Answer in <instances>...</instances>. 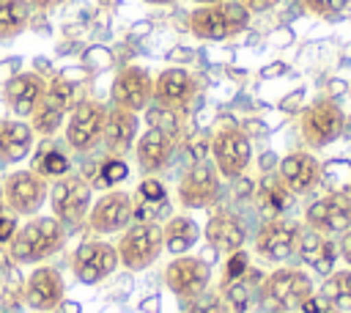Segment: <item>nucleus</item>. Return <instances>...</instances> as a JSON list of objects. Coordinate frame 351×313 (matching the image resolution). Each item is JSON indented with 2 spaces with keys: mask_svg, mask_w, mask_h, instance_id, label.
I'll use <instances>...</instances> for the list:
<instances>
[{
  "mask_svg": "<svg viewBox=\"0 0 351 313\" xmlns=\"http://www.w3.org/2000/svg\"><path fill=\"white\" fill-rule=\"evenodd\" d=\"M33 126L25 118H0V162H19L33 148Z\"/></svg>",
  "mask_w": 351,
  "mask_h": 313,
  "instance_id": "b1692460",
  "label": "nucleus"
},
{
  "mask_svg": "<svg viewBox=\"0 0 351 313\" xmlns=\"http://www.w3.org/2000/svg\"><path fill=\"white\" fill-rule=\"evenodd\" d=\"M189 33L203 41H225L239 36L250 25V11L239 0H225L214 5H197L189 14Z\"/></svg>",
  "mask_w": 351,
  "mask_h": 313,
  "instance_id": "7ed1b4c3",
  "label": "nucleus"
},
{
  "mask_svg": "<svg viewBox=\"0 0 351 313\" xmlns=\"http://www.w3.org/2000/svg\"><path fill=\"white\" fill-rule=\"evenodd\" d=\"M318 294L337 313H351V269H332Z\"/></svg>",
  "mask_w": 351,
  "mask_h": 313,
  "instance_id": "cd10ccee",
  "label": "nucleus"
},
{
  "mask_svg": "<svg viewBox=\"0 0 351 313\" xmlns=\"http://www.w3.org/2000/svg\"><path fill=\"white\" fill-rule=\"evenodd\" d=\"M211 162L219 170L222 178H241L244 170L252 162V143L250 135L233 124V121H222L214 132H211Z\"/></svg>",
  "mask_w": 351,
  "mask_h": 313,
  "instance_id": "20e7f679",
  "label": "nucleus"
},
{
  "mask_svg": "<svg viewBox=\"0 0 351 313\" xmlns=\"http://www.w3.org/2000/svg\"><path fill=\"white\" fill-rule=\"evenodd\" d=\"M208 280H211V269L203 258L197 255H178L167 264L165 269V283L167 288L181 297V299H197L200 294H206L208 288Z\"/></svg>",
  "mask_w": 351,
  "mask_h": 313,
  "instance_id": "dca6fc26",
  "label": "nucleus"
},
{
  "mask_svg": "<svg viewBox=\"0 0 351 313\" xmlns=\"http://www.w3.org/2000/svg\"><path fill=\"white\" fill-rule=\"evenodd\" d=\"M63 121H66V113L49 107L47 102H38V107H36L33 115H30V126H33V132L41 135V137L55 135V132L63 126Z\"/></svg>",
  "mask_w": 351,
  "mask_h": 313,
  "instance_id": "7c9ffc66",
  "label": "nucleus"
},
{
  "mask_svg": "<svg viewBox=\"0 0 351 313\" xmlns=\"http://www.w3.org/2000/svg\"><path fill=\"white\" fill-rule=\"evenodd\" d=\"M104 118L107 107L96 99H80L71 113L66 115V143L77 154H88L99 146L101 132H104Z\"/></svg>",
  "mask_w": 351,
  "mask_h": 313,
  "instance_id": "6e6552de",
  "label": "nucleus"
},
{
  "mask_svg": "<svg viewBox=\"0 0 351 313\" xmlns=\"http://www.w3.org/2000/svg\"><path fill=\"white\" fill-rule=\"evenodd\" d=\"M200 91V82L192 71L181 69V66H170V69H162L156 77H154V102L165 110H173V113H184L189 110V104L195 102Z\"/></svg>",
  "mask_w": 351,
  "mask_h": 313,
  "instance_id": "ddd939ff",
  "label": "nucleus"
},
{
  "mask_svg": "<svg viewBox=\"0 0 351 313\" xmlns=\"http://www.w3.org/2000/svg\"><path fill=\"white\" fill-rule=\"evenodd\" d=\"M343 126H346V113L329 96L313 99L299 113V132H302V140L310 148H324V146L335 143L340 137Z\"/></svg>",
  "mask_w": 351,
  "mask_h": 313,
  "instance_id": "39448f33",
  "label": "nucleus"
},
{
  "mask_svg": "<svg viewBox=\"0 0 351 313\" xmlns=\"http://www.w3.org/2000/svg\"><path fill=\"white\" fill-rule=\"evenodd\" d=\"M299 258L318 275H329L335 269V261H337V244L324 236V233H315V231H302V239H299Z\"/></svg>",
  "mask_w": 351,
  "mask_h": 313,
  "instance_id": "393cba45",
  "label": "nucleus"
},
{
  "mask_svg": "<svg viewBox=\"0 0 351 313\" xmlns=\"http://www.w3.org/2000/svg\"><path fill=\"white\" fill-rule=\"evenodd\" d=\"M200 236V228L192 217L186 214H176L170 217L165 225H162V242H165V250L173 253V255H184L189 247H195Z\"/></svg>",
  "mask_w": 351,
  "mask_h": 313,
  "instance_id": "a878e982",
  "label": "nucleus"
},
{
  "mask_svg": "<svg viewBox=\"0 0 351 313\" xmlns=\"http://www.w3.org/2000/svg\"><path fill=\"white\" fill-rule=\"evenodd\" d=\"M304 225L315 233L335 236L351 228V192H326L304 209Z\"/></svg>",
  "mask_w": 351,
  "mask_h": 313,
  "instance_id": "f8f14e48",
  "label": "nucleus"
},
{
  "mask_svg": "<svg viewBox=\"0 0 351 313\" xmlns=\"http://www.w3.org/2000/svg\"><path fill=\"white\" fill-rule=\"evenodd\" d=\"M126 173H129V165L123 162V156H110V159L101 162V167H99V181H96V184L112 189L118 181L126 178Z\"/></svg>",
  "mask_w": 351,
  "mask_h": 313,
  "instance_id": "72a5a7b5",
  "label": "nucleus"
},
{
  "mask_svg": "<svg viewBox=\"0 0 351 313\" xmlns=\"http://www.w3.org/2000/svg\"><path fill=\"white\" fill-rule=\"evenodd\" d=\"M63 294H66V283H63V275L55 269V266H36L27 280H25V288H22V297H25V305L38 310V313H49L55 308H60L63 302Z\"/></svg>",
  "mask_w": 351,
  "mask_h": 313,
  "instance_id": "a211bd4d",
  "label": "nucleus"
},
{
  "mask_svg": "<svg viewBox=\"0 0 351 313\" xmlns=\"http://www.w3.org/2000/svg\"><path fill=\"white\" fill-rule=\"evenodd\" d=\"M47 80L38 71H19L5 82V104L16 118H30L44 99Z\"/></svg>",
  "mask_w": 351,
  "mask_h": 313,
  "instance_id": "aec40b11",
  "label": "nucleus"
},
{
  "mask_svg": "<svg viewBox=\"0 0 351 313\" xmlns=\"http://www.w3.org/2000/svg\"><path fill=\"white\" fill-rule=\"evenodd\" d=\"M244 239H247V228H244L241 217H236L230 211H217V214L208 217V222H206V242L214 250L230 255V253L244 247Z\"/></svg>",
  "mask_w": 351,
  "mask_h": 313,
  "instance_id": "5701e85b",
  "label": "nucleus"
},
{
  "mask_svg": "<svg viewBox=\"0 0 351 313\" xmlns=\"http://www.w3.org/2000/svg\"><path fill=\"white\" fill-rule=\"evenodd\" d=\"M167 198H145L140 192L132 195V220L137 222H159L167 214Z\"/></svg>",
  "mask_w": 351,
  "mask_h": 313,
  "instance_id": "c756f323",
  "label": "nucleus"
},
{
  "mask_svg": "<svg viewBox=\"0 0 351 313\" xmlns=\"http://www.w3.org/2000/svg\"><path fill=\"white\" fill-rule=\"evenodd\" d=\"M118 250L115 244L110 242H101V239H90V242H82L74 255H71V272L80 283L85 286H93V283H101L104 277H110L115 269H118Z\"/></svg>",
  "mask_w": 351,
  "mask_h": 313,
  "instance_id": "9b49d317",
  "label": "nucleus"
},
{
  "mask_svg": "<svg viewBox=\"0 0 351 313\" xmlns=\"http://www.w3.org/2000/svg\"><path fill=\"white\" fill-rule=\"evenodd\" d=\"M299 3L307 14H315V16H337L348 5V0H299Z\"/></svg>",
  "mask_w": 351,
  "mask_h": 313,
  "instance_id": "e433bc0d",
  "label": "nucleus"
},
{
  "mask_svg": "<svg viewBox=\"0 0 351 313\" xmlns=\"http://www.w3.org/2000/svg\"><path fill=\"white\" fill-rule=\"evenodd\" d=\"M148 126H154V129H162V132H167V135H173V137H178V113H173V110H165V107H151L148 110Z\"/></svg>",
  "mask_w": 351,
  "mask_h": 313,
  "instance_id": "f704fd0d",
  "label": "nucleus"
},
{
  "mask_svg": "<svg viewBox=\"0 0 351 313\" xmlns=\"http://www.w3.org/2000/svg\"><path fill=\"white\" fill-rule=\"evenodd\" d=\"M310 294H315L313 277L296 266H280V269L269 272L258 288L261 305L269 313H293Z\"/></svg>",
  "mask_w": 351,
  "mask_h": 313,
  "instance_id": "f03ea898",
  "label": "nucleus"
},
{
  "mask_svg": "<svg viewBox=\"0 0 351 313\" xmlns=\"http://www.w3.org/2000/svg\"><path fill=\"white\" fill-rule=\"evenodd\" d=\"M337 255L351 266V228H348V231H343L340 244H337Z\"/></svg>",
  "mask_w": 351,
  "mask_h": 313,
  "instance_id": "ea45409f",
  "label": "nucleus"
},
{
  "mask_svg": "<svg viewBox=\"0 0 351 313\" xmlns=\"http://www.w3.org/2000/svg\"><path fill=\"white\" fill-rule=\"evenodd\" d=\"M192 3H197V5H214V3H225V0H192Z\"/></svg>",
  "mask_w": 351,
  "mask_h": 313,
  "instance_id": "37998d69",
  "label": "nucleus"
},
{
  "mask_svg": "<svg viewBox=\"0 0 351 313\" xmlns=\"http://www.w3.org/2000/svg\"><path fill=\"white\" fill-rule=\"evenodd\" d=\"M255 198L269 217H280L291 206V192L285 189V184L277 176H263L255 187Z\"/></svg>",
  "mask_w": 351,
  "mask_h": 313,
  "instance_id": "bb28decb",
  "label": "nucleus"
},
{
  "mask_svg": "<svg viewBox=\"0 0 351 313\" xmlns=\"http://www.w3.org/2000/svg\"><path fill=\"white\" fill-rule=\"evenodd\" d=\"M132 222V195L123 189H110L104 192L96 203H90L88 211V228L93 233H118Z\"/></svg>",
  "mask_w": 351,
  "mask_h": 313,
  "instance_id": "f3484780",
  "label": "nucleus"
},
{
  "mask_svg": "<svg viewBox=\"0 0 351 313\" xmlns=\"http://www.w3.org/2000/svg\"><path fill=\"white\" fill-rule=\"evenodd\" d=\"M176 140H178V137H173V135H167V132H162V129L148 126V129L134 140V156H137L140 170L148 173V176L159 173V170L170 162L173 148H176Z\"/></svg>",
  "mask_w": 351,
  "mask_h": 313,
  "instance_id": "412c9836",
  "label": "nucleus"
},
{
  "mask_svg": "<svg viewBox=\"0 0 351 313\" xmlns=\"http://www.w3.org/2000/svg\"><path fill=\"white\" fill-rule=\"evenodd\" d=\"M60 3H66V0H30V5H33V8H38V11L55 8V5H60Z\"/></svg>",
  "mask_w": 351,
  "mask_h": 313,
  "instance_id": "a19ab883",
  "label": "nucleus"
},
{
  "mask_svg": "<svg viewBox=\"0 0 351 313\" xmlns=\"http://www.w3.org/2000/svg\"><path fill=\"white\" fill-rule=\"evenodd\" d=\"M222 297H225V302H228V308L233 313H247L250 310V302H252V286H250L247 275L239 277V280L222 283Z\"/></svg>",
  "mask_w": 351,
  "mask_h": 313,
  "instance_id": "2f4dec72",
  "label": "nucleus"
},
{
  "mask_svg": "<svg viewBox=\"0 0 351 313\" xmlns=\"http://www.w3.org/2000/svg\"><path fill=\"white\" fill-rule=\"evenodd\" d=\"M16 231V220L8 217V214H0V242H8Z\"/></svg>",
  "mask_w": 351,
  "mask_h": 313,
  "instance_id": "58836bf2",
  "label": "nucleus"
},
{
  "mask_svg": "<svg viewBox=\"0 0 351 313\" xmlns=\"http://www.w3.org/2000/svg\"><path fill=\"white\" fill-rule=\"evenodd\" d=\"M30 0H0V41L19 36L30 22Z\"/></svg>",
  "mask_w": 351,
  "mask_h": 313,
  "instance_id": "c85d7f7f",
  "label": "nucleus"
},
{
  "mask_svg": "<svg viewBox=\"0 0 351 313\" xmlns=\"http://www.w3.org/2000/svg\"><path fill=\"white\" fill-rule=\"evenodd\" d=\"M110 96H112V104H118L123 110H132V113L145 110L154 102V77H151V71L143 69V66H134V63L123 66L112 80Z\"/></svg>",
  "mask_w": 351,
  "mask_h": 313,
  "instance_id": "2eb2a0df",
  "label": "nucleus"
},
{
  "mask_svg": "<svg viewBox=\"0 0 351 313\" xmlns=\"http://www.w3.org/2000/svg\"><path fill=\"white\" fill-rule=\"evenodd\" d=\"M302 231L304 225L296 222V220H282V217H269L258 233H255V253L263 258V261H271V264H282L288 261L296 247H299V239H302Z\"/></svg>",
  "mask_w": 351,
  "mask_h": 313,
  "instance_id": "1a4fd4ad",
  "label": "nucleus"
},
{
  "mask_svg": "<svg viewBox=\"0 0 351 313\" xmlns=\"http://www.w3.org/2000/svg\"><path fill=\"white\" fill-rule=\"evenodd\" d=\"M118 250V261L126 269H145L151 266L159 253L165 250L162 242V225L159 222H134L126 225V231L121 233V242L115 244Z\"/></svg>",
  "mask_w": 351,
  "mask_h": 313,
  "instance_id": "0eeeda50",
  "label": "nucleus"
},
{
  "mask_svg": "<svg viewBox=\"0 0 351 313\" xmlns=\"http://www.w3.org/2000/svg\"><path fill=\"white\" fill-rule=\"evenodd\" d=\"M47 178L38 176L33 167L30 170H14L3 178V198L8 203V209L14 214H22V217H33L44 200H47Z\"/></svg>",
  "mask_w": 351,
  "mask_h": 313,
  "instance_id": "9d476101",
  "label": "nucleus"
},
{
  "mask_svg": "<svg viewBox=\"0 0 351 313\" xmlns=\"http://www.w3.org/2000/svg\"><path fill=\"white\" fill-rule=\"evenodd\" d=\"M47 195H49L52 217L69 228H77L90 211V184L80 173L58 176Z\"/></svg>",
  "mask_w": 351,
  "mask_h": 313,
  "instance_id": "423d86ee",
  "label": "nucleus"
},
{
  "mask_svg": "<svg viewBox=\"0 0 351 313\" xmlns=\"http://www.w3.org/2000/svg\"><path fill=\"white\" fill-rule=\"evenodd\" d=\"M66 244V225L55 217L27 220L8 239V253L16 264H41Z\"/></svg>",
  "mask_w": 351,
  "mask_h": 313,
  "instance_id": "f257e3e1",
  "label": "nucleus"
},
{
  "mask_svg": "<svg viewBox=\"0 0 351 313\" xmlns=\"http://www.w3.org/2000/svg\"><path fill=\"white\" fill-rule=\"evenodd\" d=\"M250 14H261V11H269V8H274V5H280L282 0H239Z\"/></svg>",
  "mask_w": 351,
  "mask_h": 313,
  "instance_id": "4c0bfd02",
  "label": "nucleus"
},
{
  "mask_svg": "<svg viewBox=\"0 0 351 313\" xmlns=\"http://www.w3.org/2000/svg\"><path fill=\"white\" fill-rule=\"evenodd\" d=\"M145 3H151V5H170V3H176V0H145Z\"/></svg>",
  "mask_w": 351,
  "mask_h": 313,
  "instance_id": "79ce46f5",
  "label": "nucleus"
},
{
  "mask_svg": "<svg viewBox=\"0 0 351 313\" xmlns=\"http://www.w3.org/2000/svg\"><path fill=\"white\" fill-rule=\"evenodd\" d=\"M247 269H250V255H247L244 247H241V250H236V253L228 255V261H225V272H222V283H230V280L244 277Z\"/></svg>",
  "mask_w": 351,
  "mask_h": 313,
  "instance_id": "c9c22d12",
  "label": "nucleus"
},
{
  "mask_svg": "<svg viewBox=\"0 0 351 313\" xmlns=\"http://www.w3.org/2000/svg\"><path fill=\"white\" fill-rule=\"evenodd\" d=\"M277 178L291 195H307L321 181V162L310 151H291L280 159Z\"/></svg>",
  "mask_w": 351,
  "mask_h": 313,
  "instance_id": "6ab92c4d",
  "label": "nucleus"
},
{
  "mask_svg": "<svg viewBox=\"0 0 351 313\" xmlns=\"http://www.w3.org/2000/svg\"><path fill=\"white\" fill-rule=\"evenodd\" d=\"M69 167H71V162H69V156H66L60 148H47V151L36 159V165H33V170H36L38 176H44V178L66 176Z\"/></svg>",
  "mask_w": 351,
  "mask_h": 313,
  "instance_id": "473e14b6",
  "label": "nucleus"
},
{
  "mask_svg": "<svg viewBox=\"0 0 351 313\" xmlns=\"http://www.w3.org/2000/svg\"><path fill=\"white\" fill-rule=\"evenodd\" d=\"M219 170L208 159L192 162V167L178 181V203L184 209H203L211 206L219 195Z\"/></svg>",
  "mask_w": 351,
  "mask_h": 313,
  "instance_id": "4468645a",
  "label": "nucleus"
},
{
  "mask_svg": "<svg viewBox=\"0 0 351 313\" xmlns=\"http://www.w3.org/2000/svg\"><path fill=\"white\" fill-rule=\"evenodd\" d=\"M137 140V115L132 110H123L118 104H112L107 110L104 118V132H101V143L107 148L110 156H123L129 148H134Z\"/></svg>",
  "mask_w": 351,
  "mask_h": 313,
  "instance_id": "4be33fe9",
  "label": "nucleus"
}]
</instances>
